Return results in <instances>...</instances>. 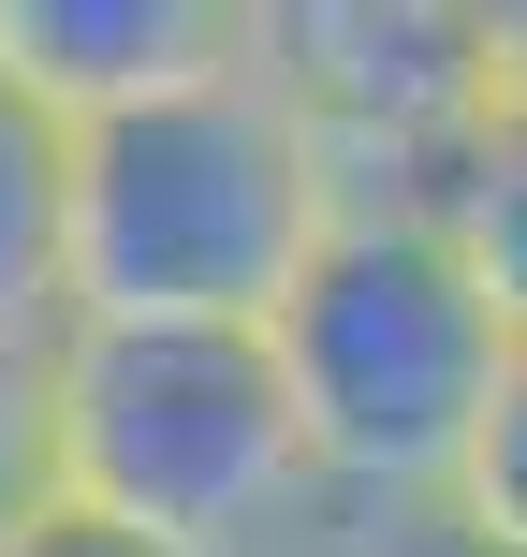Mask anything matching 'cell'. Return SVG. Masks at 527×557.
Returning a JSON list of instances; mask_svg holds the SVG:
<instances>
[{"label":"cell","instance_id":"obj_1","mask_svg":"<svg viewBox=\"0 0 527 557\" xmlns=\"http://www.w3.org/2000/svg\"><path fill=\"white\" fill-rule=\"evenodd\" d=\"M513 352L527 337L499 323V294L469 278L440 206H337L293 294L264 308L278 411H293L337 529H440Z\"/></svg>","mask_w":527,"mask_h":557},{"label":"cell","instance_id":"obj_2","mask_svg":"<svg viewBox=\"0 0 527 557\" xmlns=\"http://www.w3.org/2000/svg\"><path fill=\"white\" fill-rule=\"evenodd\" d=\"M323 221L337 191L293 103L264 88V59H221L205 88H162L74 133L59 323H264L293 264L323 250Z\"/></svg>","mask_w":527,"mask_h":557},{"label":"cell","instance_id":"obj_3","mask_svg":"<svg viewBox=\"0 0 527 557\" xmlns=\"http://www.w3.org/2000/svg\"><path fill=\"white\" fill-rule=\"evenodd\" d=\"M250 59L337 206H440L499 117L484 0H250Z\"/></svg>","mask_w":527,"mask_h":557},{"label":"cell","instance_id":"obj_4","mask_svg":"<svg viewBox=\"0 0 527 557\" xmlns=\"http://www.w3.org/2000/svg\"><path fill=\"white\" fill-rule=\"evenodd\" d=\"M221 59H250V0H0V74L59 133L205 88Z\"/></svg>","mask_w":527,"mask_h":557},{"label":"cell","instance_id":"obj_5","mask_svg":"<svg viewBox=\"0 0 527 557\" xmlns=\"http://www.w3.org/2000/svg\"><path fill=\"white\" fill-rule=\"evenodd\" d=\"M59 206H74V133L0 74V337H59Z\"/></svg>","mask_w":527,"mask_h":557},{"label":"cell","instance_id":"obj_6","mask_svg":"<svg viewBox=\"0 0 527 557\" xmlns=\"http://www.w3.org/2000/svg\"><path fill=\"white\" fill-rule=\"evenodd\" d=\"M440 221H454V250H469V278L499 294V323L527 337V103H499V117L469 133V162H454Z\"/></svg>","mask_w":527,"mask_h":557},{"label":"cell","instance_id":"obj_7","mask_svg":"<svg viewBox=\"0 0 527 557\" xmlns=\"http://www.w3.org/2000/svg\"><path fill=\"white\" fill-rule=\"evenodd\" d=\"M440 557H527V352H513L499 411H484L469 470H454V499H440Z\"/></svg>","mask_w":527,"mask_h":557},{"label":"cell","instance_id":"obj_8","mask_svg":"<svg viewBox=\"0 0 527 557\" xmlns=\"http://www.w3.org/2000/svg\"><path fill=\"white\" fill-rule=\"evenodd\" d=\"M59 513V411H45V337H0V557Z\"/></svg>","mask_w":527,"mask_h":557},{"label":"cell","instance_id":"obj_9","mask_svg":"<svg viewBox=\"0 0 527 557\" xmlns=\"http://www.w3.org/2000/svg\"><path fill=\"white\" fill-rule=\"evenodd\" d=\"M484 74H499V103H527V0H484Z\"/></svg>","mask_w":527,"mask_h":557},{"label":"cell","instance_id":"obj_10","mask_svg":"<svg viewBox=\"0 0 527 557\" xmlns=\"http://www.w3.org/2000/svg\"><path fill=\"white\" fill-rule=\"evenodd\" d=\"M15 557H147V543H117V529H88V513H45Z\"/></svg>","mask_w":527,"mask_h":557}]
</instances>
